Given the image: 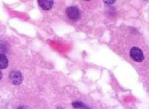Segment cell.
<instances>
[{"instance_id": "cell-6", "label": "cell", "mask_w": 149, "mask_h": 111, "mask_svg": "<svg viewBox=\"0 0 149 111\" xmlns=\"http://www.w3.org/2000/svg\"><path fill=\"white\" fill-rule=\"evenodd\" d=\"M72 106L75 109H89V108H88L86 105L84 104L83 103L80 101H76L72 103Z\"/></svg>"}, {"instance_id": "cell-7", "label": "cell", "mask_w": 149, "mask_h": 111, "mask_svg": "<svg viewBox=\"0 0 149 111\" xmlns=\"http://www.w3.org/2000/svg\"><path fill=\"white\" fill-rule=\"evenodd\" d=\"M116 0H103L104 3L107 5H112L116 2Z\"/></svg>"}, {"instance_id": "cell-8", "label": "cell", "mask_w": 149, "mask_h": 111, "mask_svg": "<svg viewBox=\"0 0 149 111\" xmlns=\"http://www.w3.org/2000/svg\"><path fill=\"white\" fill-rule=\"evenodd\" d=\"M86 1H89V0H86Z\"/></svg>"}, {"instance_id": "cell-5", "label": "cell", "mask_w": 149, "mask_h": 111, "mask_svg": "<svg viewBox=\"0 0 149 111\" xmlns=\"http://www.w3.org/2000/svg\"><path fill=\"white\" fill-rule=\"evenodd\" d=\"M8 65V61L5 54H1L0 55V68L4 69L6 68Z\"/></svg>"}, {"instance_id": "cell-1", "label": "cell", "mask_w": 149, "mask_h": 111, "mask_svg": "<svg viewBox=\"0 0 149 111\" xmlns=\"http://www.w3.org/2000/svg\"><path fill=\"white\" fill-rule=\"evenodd\" d=\"M130 56L132 60L136 62H142L144 59V56L143 51L139 48L133 47L131 49Z\"/></svg>"}, {"instance_id": "cell-3", "label": "cell", "mask_w": 149, "mask_h": 111, "mask_svg": "<svg viewBox=\"0 0 149 111\" xmlns=\"http://www.w3.org/2000/svg\"><path fill=\"white\" fill-rule=\"evenodd\" d=\"M10 80L12 84L15 85H19L22 83L23 77L19 71H14L10 74Z\"/></svg>"}, {"instance_id": "cell-2", "label": "cell", "mask_w": 149, "mask_h": 111, "mask_svg": "<svg viewBox=\"0 0 149 111\" xmlns=\"http://www.w3.org/2000/svg\"><path fill=\"white\" fill-rule=\"evenodd\" d=\"M65 13L68 17L74 21L79 20L81 15L80 10L75 6L70 7L67 8Z\"/></svg>"}, {"instance_id": "cell-4", "label": "cell", "mask_w": 149, "mask_h": 111, "mask_svg": "<svg viewBox=\"0 0 149 111\" xmlns=\"http://www.w3.org/2000/svg\"><path fill=\"white\" fill-rule=\"evenodd\" d=\"M38 4L42 9L45 10H48L52 7L53 0H38Z\"/></svg>"}]
</instances>
